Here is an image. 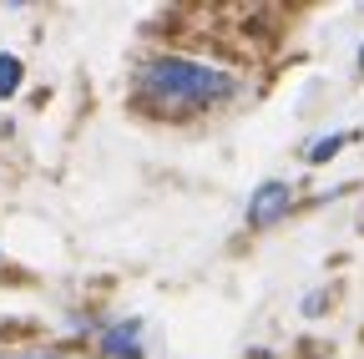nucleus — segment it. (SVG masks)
<instances>
[{
    "label": "nucleus",
    "instance_id": "1",
    "mask_svg": "<svg viewBox=\"0 0 364 359\" xmlns=\"http://www.w3.org/2000/svg\"><path fill=\"white\" fill-rule=\"evenodd\" d=\"M238 92L233 71H223L213 61L198 56H152L136 66V102L147 112H167V117H188V112H208L218 102H228Z\"/></svg>",
    "mask_w": 364,
    "mask_h": 359
},
{
    "label": "nucleus",
    "instance_id": "2",
    "mask_svg": "<svg viewBox=\"0 0 364 359\" xmlns=\"http://www.w3.org/2000/svg\"><path fill=\"white\" fill-rule=\"evenodd\" d=\"M289 203H294V188L279 183V177H268V183H258L253 198H248V223L253 228H273V223L289 213Z\"/></svg>",
    "mask_w": 364,
    "mask_h": 359
},
{
    "label": "nucleus",
    "instance_id": "3",
    "mask_svg": "<svg viewBox=\"0 0 364 359\" xmlns=\"http://www.w3.org/2000/svg\"><path fill=\"white\" fill-rule=\"evenodd\" d=\"M102 354L107 359H142V324H112L102 334Z\"/></svg>",
    "mask_w": 364,
    "mask_h": 359
},
{
    "label": "nucleus",
    "instance_id": "4",
    "mask_svg": "<svg viewBox=\"0 0 364 359\" xmlns=\"http://www.w3.org/2000/svg\"><path fill=\"white\" fill-rule=\"evenodd\" d=\"M21 81H26L21 56H0V102H6V97H16V92H21Z\"/></svg>",
    "mask_w": 364,
    "mask_h": 359
},
{
    "label": "nucleus",
    "instance_id": "5",
    "mask_svg": "<svg viewBox=\"0 0 364 359\" xmlns=\"http://www.w3.org/2000/svg\"><path fill=\"white\" fill-rule=\"evenodd\" d=\"M344 142H349V132H329V137H314L304 157H309V162H329V157H334Z\"/></svg>",
    "mask_w": 364,
    "mask_h": 359
},
{
    "label": "nucleus",
    "instance_id": "6",
    "mask_svg": "<svg viewBox=\"0 0 364 359\" xmlns=\"http://www.w3.org/2000/svg\"><path fill=\"white\" fill-rule=\"evenodd\" d=\"M304 314H309V319H314V314H324V289H318V294H309V299H304Z\"/></svg>",
    "mask_w": 364,
    "mask_h": 359
},
{
    "label": "nucleus",
    "instance_id": "7",
    "mask_svg": "<svg viewBox=\"0 0 364 359\" xmlns=\"http://www.w3.org/2000/svg\"><path fill=\"white\" fill-rule=\"evenodd\" d=\"M0 359H61V354H0Z\"/></svg>",
    "mask_w": 364,
    "mask_h": 359
},
{
    "label": "nucleus",
    "instance_id": "8",
    "mask_svg": "<svg viewBox=\"0 0 364 359\" xmlns=\"http://www.w3.org/2000/svg\"><path fill=\"white\" fill-rule=\"evenodd\" d=\"M359 61H364V51H359Z\"/></svg>",
    "mask_w": 364,
    "mask_h": 359
}]
</instances>
